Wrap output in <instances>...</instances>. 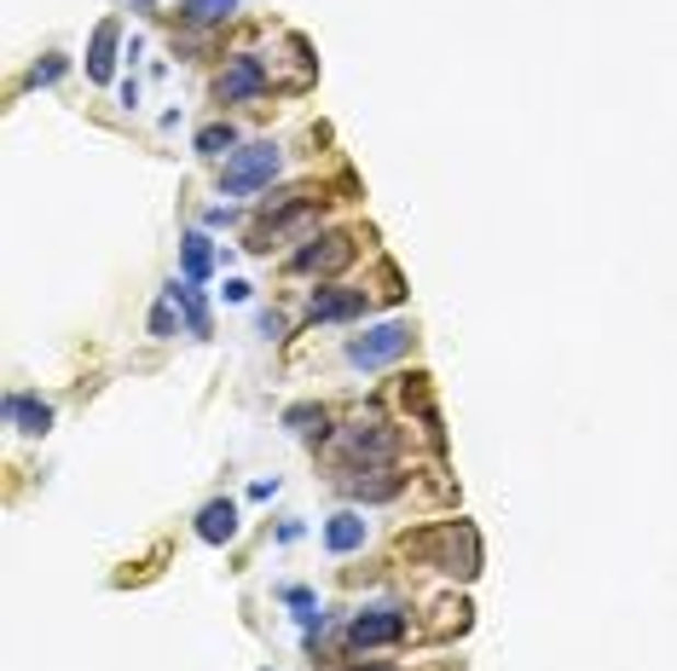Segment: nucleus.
Returning <instances> with one entry per match:
<instances>
[{
	"label": "nucleus",
	"mask_w": 677,
	"mask_h": 671,
	"mask_svg": "<svg viewBox=\"0 0 677 671\" xmlns=\"http://www.w3.org/2000/svg\"><path fill=\"white\" fill-rule=\"evenodd\" d=\"M359 671H394V666H359Z\"/></svg>",
	"instance_id": "21"
},
{
	"label": "nucleus",
	"mask_w": 677,
	"mask_h": 671,
	"mask_svg": "<svg viewBox=\"0 0 677 671\" xmlns=\"http://www.w3.org/2000/svg\"><path fill=\"white\" fill-rule=\"evenodd\" d=\"M354 261V238H313V243H301V250L290 255V267L296 273H336V267H347Z\"/></svg>",
	"instance_id": "6"
},
{
	"label": "nucleus",
	"mask_w": 677,
	"mask_h": 671,
	"mask_svg": "<svg viewBox=\"0 0 677 671\" xmlns=\"http://www.w3.org/2000/svg\"><path fill=\"white\" fill-rule=\"evenodd\" d=\"M405 637V614L400 608H365V614L347 625V643L354 648H388Z\"/></svg>",
	"instance_id": "4"
},
{
	"label": "nucleus",
	"mask_w": 677,
	"mask_h": 671,
	"mask_svg": "<svg viewBox=\"0 0 677 671\" xmlns=\"http://www.w3.org/2000/svg\"><path fill=\"white\" fill-rule=\"evenodd\" d=\"M365 533H371V527H365V516L342 510V516H331V521H324V551L347 556V551H359V544H365Z\"/></svg>",
	"instance_id": "12"
},
{
	"label": "nucleus",
	"mask_w": 677,
	"mask_h": 671,
	"mask_svg": "<svg viewBox=\"0 0 677 671\" xmlns=\"http://www.w3.org/2000/svg\"><path fill=\"white\" fill-rule=\"evenodd\" d=\"M428 551H435V567H446L451 579H475V574H481L475 527H469V521H451V527H440V533L428 539Z\"/></svg>",
	"instance_id": "2"
},
{
	"label": "nucleus",
	"mask_w": 677,
	"mask_h": 671,
	"mask_svg": "<svg viewBox=\"0 0 677 671\" xmlns=\"http://www.w3.org/2000/svg\"><path fill=\"white\" fill-rule=\"evenodd\" d=\"M215 93L226 99V105H243V99H261L266 93V65L261 58H232V65L220 70V81H215Z\"/></svg>",
	"instance_id": "5"
},
{
	"label": "nucleus",
	"mask_w": 677,
	"mask_h": 671,
	"mask_svg": "<svg viewBox=\"0 0 677 671\" xmlns=\"http://www.w3.org/2000/svg\"><path fill=\"white\" fill-rule=\"evenodd\" d=\"M284 423H290L296 435H319V440H324V429H331V417H324V412H313V405H296V412L284 417Z\"/></svg>",
	"instance_id": "18"
},
{
	"label": "nucleus",
	"mask_w": 677,
	"mask_h": 671,
	"mask_svg": "<svg viewBox=\"0 0 677 671\" xmlns=\"http://www.w3.org/2000/svg\"><path fill=\"white\" fill-rule=\"evenodd\" d=\"M180 255H186V278L192 284H203L215 273V243H209V232H192L186 243H180Z\"/></svg>",
	"instance_id": "15"
},
{
	"label": "nucleus",
	"mask_w": 677,
	"mask_h": 671,
	"mask_svg": "<svg viewBox=\"0 0 677 671\" xmlns=\"http://www.w3.org/2000/svg\"><path fill=\"white\" fill-rule=\"evenodd\" d=\"M342 486H347L354 498H365V504H382V498H394V493H400V475L388 470V463H377L371 481H342Z\"/></svg>",
	"instance_id": "14"
},
{
	"label": "nucleus",
	"mask_w": 677,
	"mask_h": 671,
	"mask_svg": "<svg viewBox=\"0 0 677 671\" xmlns=\"http://www.w3.org/2000/svg\"><path fill=\"white\" fill-rule=\"evenodd\" d=\"M405 348H412V331L405 324H377V331H365L347 342V365H359V371H382V365H394Z\"/></svg>",
	"instance_id": "3"
},
{
	"label": "nucleus",
	"mask_w": 677,
	"mask_h": 671,
	"mask_svg": "<svg viewBox=\"0 0 677 671\" xmlns=\"http://www.w3.org/2000/svg\"><path fill=\"white\" fill-rule=\"evenodd\" d=\"M278 169H284V151L273 139H255V146L232 151V162H226V174H220V192L226 197H255L278 180Z\"/></svg>",
	"instance_id": "1"
},
{
	"label": "nucleus",
	"mask_w": 677,
	"mask_h": 671,
	"mask_svg": "<svg viewBox=\"0 0 677 671\" xmlns=\"http://www.w3.org/2000/svg\"><path fill=\"white\" fill-rule=\"evenodd\" d=\"M7 423L18 435H47L53 429V405L35 394H7Z\"/></svg>",
	"instance_id": "10"
},
{
	"label": "nucleus",
	"mask_w": 677,
	"mask_h": 671,
	"mask_svg": "<svg viewBox=\"0 0 677 671\" xmlns=\"http://www.w3.org/2000/svg\"><path fill=\"white\" fill-rule=\"evenodd\" d=\"M197 539L203 544H232L238 539V504L232 498H215L197 510Z\"/></svg>",
	"instance_id": "9"
},
{
	"label": "nucleus",
	"mask_w": 677,
	"mask_h": 671,
	"mask_svg": "<svg viewBox=\"0 0 677 671\" xmlns=\"http://www.w3.org/2000/svg\"><path fill=\"white\" fill-rule=\"evenodd\" d=\"M169 296H174V308L186 313V331L192 336H209V308H203V296H197V284H169Z\"/></svg>",
	"instance_id": "13"
},
{
	"label": "nucleus",
	"mask_w": 677,
	"mask_h": 671,
	"mask_svg": "<svg viewBox=\"0 0 677 671\" xmlns=\"http://www.w3.org/2000/svg\"><path fill=\"white\" fill-rule=\"evenodd\" d=\"M347 458H359V463H388L400 452V435L388 429V423H365V429H347Z\"/></svg>",
	"instance_id": "7"
},
{
	"label": "nucleus",
	"mask_w": 677,
	"mask_h": 671,
	"mask_svg": "<svg viewBox=\"0 0 677 671\" xmlns=\"http://www.w3.org/2000/svg\"><path fill=\"white\" fill-rule=\"evenodd\" d=\"M232 12H238V0H186V7H180L186 24H226Z\"/></svg>",
	"instance_id": "16"
},
{
	"label": "nucleus",
	"mask_w": 677,
	"mask_h": 671,
	"mask_svg": "<svg viewBox=\"0 0 677 671\" xmlns=\"http://www.w3.org/2000/svg\"><path fill=\"white\" fill-rule=\"evenodd\" d=\"M371 301H365V290H342V284H331V290L313 296V308H307V319L313 324H342V319H359Z\"/></svg>",
	"instance_id": "8"
},
{
	"label": "nucleus",
	"mask_w": 677,
	"mask_h": 671,
	"mask_svg": "<svg viewBox=\"0 0 677 671\" xmlns=\"http://www.w3.org/2000/svg\"><path fill=\"white\" fill-rule=\"evenodd\" d=\"M232 146H238L232 122H209V128L197 134V151H203V157H226V151H232Z\"/></svg>",
	"instance_id": "17"
},
{
	"label": "nucleus",
	"mask_w": 677,
	"mask_h": 671,
	"mask_svg": "<svg viewBox=\"0 0 677 671\" xmlns=\"http://www.w3.org/2000/svg\"><path fill=\"white\" fill-rule=\"evenodd\" d=\"M58 76H65V58H58V53H47V58H41V65L30 70V88H53Z\"/></svg>",
	"instance_id": "19"
},
{
	"label": "nucleus",
	"mask_w": 677,
	"mask_h": 671,
	"mask_svg": "<svg viewBox=\"0 0 677 671\" xmlns=\"http://www.w3.org/2000/svg\"><path fill=\"white\" fill-rule=\"evenodd\" d=\"M139 7H146V0H139Z\"/></svg>",
	"instance_id": "22"
},
{
	"label": "nucleus",
	"mask_w": 677,
	"mask_h": 671,
	"mask_svg": "<svg viewBox=\"0 0 677 671\" xmlns=\"http://www.w3.org/2000/svg\"><path fill=\"white\" fill-rule=\"evenodd\" d=\"M151 336H174V296H169V301H157V313H151Z\"/></svg>",
	"instance_id": "20"
},
{
	"label": "nucleus",
	"mask_w": 677,
	"mask_h": 671,
	"mask_svg": "<svg viewBox=\"0 0 677 671\" xmlns=\"http://www.w3.org/2000/svg\"><path fill=\"white\" fill-rule=\"evenodd\" d=\"M116 41H122L116 18H105V24L93 30V47H88V76L93 81H111L116 76Z\"/></svg>",
	"instance_id": "11"
}]
</instances>
